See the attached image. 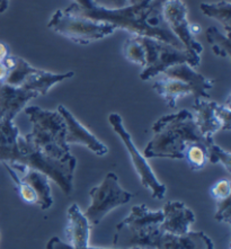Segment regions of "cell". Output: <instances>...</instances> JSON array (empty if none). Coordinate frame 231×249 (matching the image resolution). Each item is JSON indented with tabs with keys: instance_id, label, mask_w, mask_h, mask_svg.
<instances>
[{
	"instance_id": "15",
	"label": "cell",
	"mask_w": 231,
	"mask_h": 249,
	"mask_svg": "<svg viewBox=\"0 0 231 249\" xmlns=\"http://www.w3.org/2000/svg\"><path fill=\"white\" fill-rule=\"evenodd\" d=\"M36 97L37 92L0 83V121H13L31 99Z\"/></svg>"
},
{
	"instance_id": "33",
	"label": "cell",
	"mask_w": 231,
	"mask_h": 249,
	"mask_svg": "<svg viewBox=\"0 0 231 249\" xmlns=\"http://www.w3.org/2000/svg\"><path fill=\"white\" fill-rule=\"evenodd\" d=\"M8 73H9L8 68L5 66V63L0 61V83H5L7 77H8Z\"/></svg>"
},
{
	"instance_id": "21",
	"label": "cell",
	"mask_w": 231,
	"mask_h": 249,
	"mask_svg": "<svg viewBox=\"0 0 231 249\" xmlns=\"http://www.w3.org/2000/svg\"><path fill=\"white\" fill-rule=\"evenodd\" d=\"M207 40L211 44L212 52L220 58L231 59V44L229 35H223L215 26H210L207 32Z\"/></svg>"
},
{
	"instance_id": "13",
	"label": "cell",
	"mask_w": 231,
	"mask_h": 249,
	"mask_svg": "<svg viewBox=\"0 0 231 249\" xmlns=\"http://www.w3.org/2000/svg\"><path fill=\"white\" fill-rule=\"evenodd\" d=\"M58 112L65 120L67 125V142L69 143L83 144L89 148L92 152L98 156H105L108 152V148L98 140L89 130L86 129L72 113L69 112L63 105L58 106Z\"/></svg>"
},
{
	"instance_id": "31",
	"label": "cell",
	"mask_w": 231,
	"mask_h": 249,
	"mask_svg": "<svg viewBox=\"0 0 231 249\" xmlns=\"http://www.w3.org/2000/svg\"><path fill=\"white\" fill-rule=\"evenodd\" d=\"M73 3H76L81 8H85V9H90V8H94L95 7V3L92 0H72Z\"/></svg>"
},
{
	"instance_id": "17",
	"label": "cell",
	"mask_w": 231,
	"mask_h": 249,
	"mask_svg": "<svg viewBox=\"0 0 231 249\" xmlns=\"http://www.w3.org/2000/svg\"><path fill=\"white\" fill-rule=\"evenodd\" d=\"M216 104L218 103L204 101V99H196L193 104L195 123H196L202 136L207 139H212L213 134L222 129L221 123L215 116Z\"/></svg>"
},
{
	"instance_id": "32",
	"label": "cell",
	"mask_w": 231,
	"mask_h": 249,
	"mask_svg": "<svg viewBox=\"0 0 231 249\" xmlns=\"http://www.w3.org/2000/svg\"><path fill=\"white\" fill-rule=\"evenodd\" d=\"M10 54L9 53V48L8 45L3 42H0V61H3L7 56Z\"/></svg>"
},
{
	"instance_id": "19",
	"label": "cell",
	"mask_w": 231,
	"mask_h": 249,
	"mask_svg": "<svg viewBox=\"0 0 231 249\" xmlns=\"http://www.w3.org/2000/svg\"><path fill=\"white\" fill-rule=\"evenodd\" d=\"M22 180L33 188L37 195V205L42 210H48L53 203L50 178L45 174L36 169L28 168L22 177Z\"/></svg>"
},
{
	"instance_id": "16",
	"label": "cell",
	"mask_w": 231,
	"mask_h": 249,
	"mask_svg": "<svg viewBox=\"0 0 231 249\" xmlns=\"http://www.w3.org/2000/svg\"><path fill=\"white\" fill-rule=\"evenodd\" d=\"M90 223L79 206L72 204L68 210V225L66 228V237L70 246L74 248L87 247L89 244Z\"/></svg>"
},
{
	"instance_id": "7",
	"label": "cell",
	"mask_w": 231,
	"mask_h": 249,
	"mask_svg": "<svg viewBox=\"0 0 231 249\" xmlns=\"http://www.w3.org/2000/svg\"><path fill=\"white\" fill-rule=\"evenodd\" d=\"M145 49V66L140 73L141 80H149L161 74L172 66L186 62L193 68L200 66L201 56L191 54L165 42L150 37H140Z\"/></svg>"
},
{
	"instance_id": "24",
	"label": "cell",
	"mask_w": 231,
	"mask_h": 249,
	"mask_svg": "<svg viewBox=\"0 0 231 249\" xmlns=\"http://www.w3.org/2000/svg\"><path fill=\"white\" fill-rule=\"evenodd\" d=\"M2 165L7 169V172H8L10 177L13 178L14 183L16 184V190L19 193L22 200L28 204H37V195L34 192L33 188H32L27 183L23 181L22 178H19L17 173L8 165V163L2 162Z\"/></svg>"
},
{
	"instance_id": "25",
	"label": "cell",
	"mask_w": 231,
	"mask_h": 249,
	"mask_svg": "<svg viewBox=\"0 0 231 249\" xmlns=\"http://www.w3.org/2000/svg\"><path fill=\"white\" fill-rule=\"evenodd\" d=\"M207 150L210 162L221 163L229 173L231 172V154L229 151L223 150L221 147H219V145L214 143L213 141L208 145Z\"/></svg>"
},
{
	"instance_id": "28",
	"label": "cell",
	"mask_w": 231,
	"mask_h": 249,
	"mask_svg": "<svg viewBox=\"0 0 231 249\" xmlns=\"http://www.w3.org/2000/svg\"><path fill=\"white\" fill-rule=\"evenodd\" d=\"M216 204H218V210H216V213L214 215L215 220H218L220 222H226L230 225L231 223V201L230 197H227L225 200H219L216 201Z\"/></svg>"
},
{
	"instance_id": "14",
	"label": "cell",
	"mask_w": 231,
	"mask_h": 249,
	"mask_svg": "<svg viewBox=\"0 0 231 249\" xmlns=\"http://www.w3.org/2000/svg\"><path fill=\"white\" fill-rule=\"evenodd\" d=\"M163 220L159 229L163 232L184 236L190 232V227L195 222V215L183 202L172 201L163 205Z\"/></svg>"
},
{
	"instance_id": "22",
	"label": "cell",
	"mask_w": 231,
	"mask_h": 249,
	"mask_svg": "<svg viewBox=\"0 0 231 249\" xmlns=\"http://www.w3.org/2000/svg\"><path fill=\"white\" fill-rule=\"evenodd\" d=\"M123 54L127 61L141 66H145V49L142 44L140 36L131 35L126 38L123 46Z\"/></svg>"
},
{
	"instance_id": "10",
	"label": "cell",
	"mask_w": 231,
	"mask_h": 249,
	"mask_svg": "<svg viewBox=\"0 0 231 249\" xmlns=\"http://www.w3.org/2000/svg\"><path fill=\"white\" fill-rule=\"evenodd\" d=\"M108 121L111 123L113 130L121 138V140L125 145L127 151H129L134 168H136L138 175L140 177L142 186L151 191V195L154 198H163L166 193V186L157 179L155 173L152 172L150 165L145 160L143 155H141V152L138 150L136 144L133 143L132 137H131V134L127 132L125 126H124L122 117L117 113H112L109 114Z\"/></svg>"
},
{
	"instance_id": "3",
	"label": "cell",
	"mask_w": 231,
	"mask_h": 249,
	"mask_svg": "<svg viewBox=\"0 0 231 249\" xmlns=\"http://www.w3.org/2000/svg\"><path fill=\"white\" fill-rule=\"evenodd\" d=\"M154 138L144 148L143 157L184 159L185 149L191 143L209 145L213 141L202 136L194 115L187 109L165 115L152 125Z\"/></svg>"
},
{
	"instance_id": "4",
	"label": "cell",
	"mask_w": 231,
	"mask_h": 249,
	"mask_svg": "<svg viewBox=\"0 0 231 249\" xmlns=\"http://www.w3.org/2000/svg\"><path fill=\"white\" fill-rule=\"evenodd\" d=\"M32 131L24 137L28 143L46 157L62 162H76L67 142V125L58 111H48L38 106L25 108Z\"/></svg>"
},
{
	"instance_id": "37",
	"label": "cell",
	"mask_w": 231,
	"mask_h": 249,
	"mask_svg": "<svg viewBox=\"0 0 231 249\" xmlns=\"http://www.w3.org/2000/svg\"><path fill=\"white\" fill-rule=\"evenodd\" d=\"M129 249H141V248L139 247V246H133V247H131V248H129Z\"/></svg>"
},
{
	"instance_id": "20",
	"label": "cell",
	"mask_w": 231,
	"mask_h": 249,
	"mask_svg": "<svg viewBox=\"0 0 231 249\" xmlns=\"http://www.w3.org/2000/svg\"><path fill=\"white\" fill-rule=\"evenodd\" d=\"M200 9L202 14L205 16L213 18L222 25L226 31V35L231 33V3L228 0H222V1L208 3L202 2L200 5Z\"/></svg>"
},
{
	"instance_id": "29",
	"label": "cell",
	"mask_w": 231,
	"mask_h": 249,
	"mask_svg": "<svg viewBox=\"0 0 231 249\" xmlns=\"http://www.w3.org/2000/svg\"><path fill=\"white\" fill-rule=\"evenodd\" d=\"M46 249H105V248H95V247H84V248H74L70 246L69 244L63 243L62 240H60L58 237H53L49 240L48 245H46ZM119 249H129V248H119Z\"/></svg>"
},
{
	"instance_id": "11",
	"label": "cell",
	"mask_w": 231,
	"mask_h": 249,
	"mask_svg": "<svg viewBox=\"0 0 231 249\" xmlns=\"http://www.w3.org/2000/svg\"><path fill=\"white\" fill-rule=\"evenodd\" d=\"M162 18L169 27L172 33L175 35L183 48L191 54L201 56L203 52V46L200 42L195 40L188 30L187 7L183 0H166L162 3Z\"/></svg>"
},
{
	"instance_id": "2",
	"label": "cell",
	"mask_w": 231,
	"mask_h": 249,
	"mask_svg": "<svg viewBox=\"0 0 231 249\" xmlns=\"http://www.w3.org/2000/svg\"><path fill=\"white\" fill-rule=\"evenodd\" d=\"M0 162H6L14 170L26 173L28 168L36 169L45 174L69 195L72 191L73 172L76 162H62L46 157L32 147L13 121H0Z\"/></svg>"
},
{
	"instance_id": "27",
	"label": "cell",
	"mask_w": 231,
	"mask_h": 249,
	"mask_svg": "<svg viewBox=\"0 0 231 249\" xmlns=\"http://www.w3.org/2000/svg\"><path fill=\"white\" fill-rule=\"evenodd\" d=\"M231 193V183L229 179H221L213 185L211 188V195L215 201L225 200L230 197Z\"/></svg>"
},
{
	"instance_id": "9",
	"label": "cell",
	"mask_w": 231,
	"mask_h": 249,
	"mask_svg": "<svg viewBox=\"0 0 231 249\" xmlns=\"http://www.w3.org/2000/svg\"><path fill=\"white\" fill-rule=\"evenodd\" d=\"M91 204L85 212L90 226H96L104 216L119 206L126 204L133 197V194L120 186L119 177L114 173H108L98 186L89 192Z\"/></svg>"
},
{
	"instance_id": "18",
	"label": "cell",
	"mask_w": 231,
	"mask_h": 249,
	"mask_svg": "<svg viewBox=\"0 0 231 249\" xmlns=\"http://www.w3.org/2000/svg\"><path fill=\"white\" fill-rule=\"evenodd\" d=\"M73 71H68L65 73H54L50 71L35 68L26 77L22 85V88L27 90L37 92L38 96H44L54 85L73 77Z\"/></svg>"
},
{
	"instance_id": "23",
	"label": "cell",
	"mask_w": 231,
	"mask_h": 249,
	"mask_svg": "<svg viewBox=\"0 0 231 249\" xmlns=\"http://www.w3.org/2000/svg\"><path fill=\"white\" fill-rule=\"evenodd\" d=\"M208 145L202 143H191L187 145L184 152V159L187 161V165L191 169L200 170L207 165L208 158Z\"/></svg>"
},
{
	"instance_id": "6",
	"label": "cell",
	"mask_w": 231,
	"mask_h": 249,
	"mask_svg": "<svg viewBox=\"0 0 231 249\" xmlns=\"http://www.w3.org/2000/svg\"><path fill=\"white\" fill-rule=\"evenodd\" d=\"M48 27L54 33L83 45L105 38L116 31V27L111 23L72 15L65 12V9H59L53 14Z\"/></svg>"
},
{
	"instance_id": "12",
	"label": "cell",
	"mask_w": 231,
	"mask_h": 249,
	"mask_svg": "<svg viewBox=\"0 0 231 249\" xmlns=\"http://www.w3.org/2000/svg\"><path fill=\"white\" fill-rule=\"evenodd\" d=\"M141 249H214V246L202 231H190L184 236H175L158 228L145 239Z\"/></svg>"
},
{
	"instance_id": "26",
	"label": "cell",
	"mask_w": 231,
	"mask_h": 249,
	"mask_svg": "<svg viewBox=\"0 0 231 249\" xmlns=\"http://www.w3.org/2000/svg\"><path fill=\"white\" fill-rule=\"evenodd\" d=\"M230 95L227 97V101L223 104H216L215 116L220 121L223 131H229L231 129V104Z\"/></svg>"
},
{
	"instance_id": "5",
	"label": "cell",
	"mask_w": 231,
	"mask_h": 249,
	"mask_svg": "<svg viewBox=\"0 0 231 249\" xmlns=\"http://www.w3.org/2000/svg\"><path fill=\"white\" fill-rule=\"evenodd\" d=\"M157 77L152 88L170 108L176 107L177 99L190 94L195 101L210 98L208 90L214 86V80L205 78L186 62L172 66Z\"/></svg>"
},
{
	"instance_id": "35",
	"label": "cell",
	"mask_w": 231,
	"mask_h": 249,
	"mask_svg": "<svg viewBox=\"0 0 231 249\" xmlns=\"http://www.w3.org/2000/svg\"><path fill=\"white\" fill-rule=\"evenodd\" d=\"M9 0H0V14L5 13L7 8H8Z\"/></svg>"
},
{
	"instance_id": "1",
	"label": "cell",
	"mask_w": 231,
	"mask_h": 249,
	"mask_svg": "<svg viewBox=\"0 0 231 249\" xmlns=\"http://www.w3.org/2000/svg\"><path fill=\"white\" fill-rule=\"evenodd\" d=\"M165 1L166 0H152L150 2L125 6L117 9H106L97 6L85 9L72 2L67 7L65 12L99 22L111 23L116 30L121 28L129 32L131 35L155 38L176 48L184 49L162 18L161 8Z\"/></svg>"
},
{
	"instance_id": "34",
	"label": "cell",
	"mask_w": 231,
	"mask_h": 249,
	"mask_svg": "<svg viewBox=\"0 0 231 249\" xmlns=\"http://www.w3.org/2000/svg\"><path fill=\"white\" fill-rule=\"evenodd\" d=\"M188 30H190V33L193 35H197L202 32V28L198 24H190L188 25Z\"/></svg>"
},
{
	"instance_id": "8",
	"label": "cell",
	"mask_w": 231,
	"mask_h": 249,
	"mask_svg": "<svg viewBox=\"0 0 231 249\" xmlns=\"http://www.w3.org/2000/svg\"><path fill=\"white\" fill-rule=\"evenodd\" d=\"M162 220V211H150L145 204L133 206L129 216L116 226L113 244L114 246L141 248L145 239L158 229Z\"/></svg>"
},
{
	"instance_id": "30",
	"label": "cell",
	"mask_w": 231,
	"mask_h": 249,
	"mask_svg": "<svg viewBox=\"0 0 231 249\" xmlns=\"http://www.w3.org/2000/svg\"><path fill=\"white\" fill-rule=\"evenodd\" d=\"M95 6L106 9H117L127 6V0H92Z\"/></svg>"
},
{
	"instance_id": "36",
	"label": "cell",
	"mask_w": 231,
	"mask_h": 249,
	"mask_svg": "<svg viewBox=\"0 0 231 249\" xmlns=\"http://www.w3.org/2000/svg\"><path fill=\"white\" fill-rule=\"evenodd\" d=\"M150 1H152V0H127V6L139 5V3H145Z\"/></svg>"
}]
</instances>
